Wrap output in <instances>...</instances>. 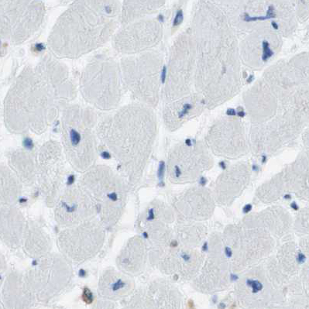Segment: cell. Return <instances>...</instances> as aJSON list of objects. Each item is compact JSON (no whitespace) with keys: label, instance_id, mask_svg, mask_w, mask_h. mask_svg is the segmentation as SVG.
<instances>
[{"label":"cell","instance_id":"cell-1","mask_svg":"<svg viewBox=\"0 0 309 309\" xmlns=\"http://www.w3.org/2000/svg\"><path fill=\"white\" fill-rule=\"evenodd\" d=\"M76 94L67 67L49 55L24 68L4 101V122L13 133H42Z\"/></svg>","mask_w":309,"mask_h":309},{"label":"cell","instance_id":"cell-2","mask_svg":"<svg viewBox=\"0 0 309 309\" xmlns=\"http://www.w3.org/2000/svg\"><path fill=\"white\" fill-rule=\"evenodd\" d=\"M119 1H75L57 19L48 46L57 57L76 58L109 41L121 22Z\"/></svg>","mask_w":309,"mask_h":309},{"label":"cell","instance_id":"cell-3","mask_svg":"<svg viewBox=\"0 0 309 309\" xmlns=\"http://www.w3.org/2000/svg\"><path fill=\"white\" fill-rule=\"evenodd\" d=\"M153 116L143 105L124 106L98 123L96 133L114 156L130 187L141 178L153 145Z\"/></svg>","mask_w":309,"mask_h":309},{"label":"cell","instance_id":"cell-4","mask_svg":"<svg viewBox=\"0 0 309 309\" xmlns=\"http://www.w3.org/2000/svg\"><path fill=\"white\" fill-rule=\"evenodd\" d=\"M96 116L88 107L68 105L62 115V144L65 158L72 168L85 173L96 160Z\"/></svg>","mask_w":309,"mask_h":309},{"label":"cell","instance_id":"cell-5","mask_svg":"<svg viewBox=\"0 0 309 309\" xmlns=\"http://www.w3.org/2000/svg\"><path fill=\"white\" fill-rule=\"evenodd\" d=\"M79 184L95 203L98 220L105 228L114 227L126 206L129 184L121 174L105 165H95L84 173Z\"/></svg>","mask_w":309,"mask_h":309},{"label":"cell","instance_id":"cell-6","mask_svg":"<svg viewBox=\"0 0 309 309\" xmlns=\"http://www.w3.org/2000/svg\"><path fill=\"white\" fill-rule=\"evenodd\" d=\"M120 68L110 56L93 57L81 74L80 88L85 99L101 110L116 109L121 99Z\"/></svg>","mask_w":309,"mask_h":309},{"label":"cell","instance_id":"cell-7","mask_svg":"<svg viewBox=\"0 0 309 309\" xmlns=\"http://www.w3.org/2000/svg\"><path fill=\"white\" fill-rule=\"evenodd\" d=\"M28 287L36 299L47 301L60 294L73 277L71 262L61 253H50L35 259L24 272Z\"/></svg>","mask_w":309,"mask_h":309},{"label":"cell","instance_id":"cell-8","mask_svg":"<svg viewBox=\"0 0 309 309\" xmlns=\"http://www.w3.org/2000/svg\"><path fill=\"white\" fill-rule=\"evenodd\" d=\"M44 14L41 1H0L1 37L17 44L27 41L41 26Z\"/></svg>","mask_w":309,"mask_h":309},{"label":"cell","instance_id":"cell-9","mask_svg":"<svg viewBox=\"0 0 309 309\" xmlns=\"http://www.w3.org/2000/svg\"><path fill=\"white\" fill-rule=\"evenodd\" d=\"M105 240V227L94 219L64 228L57 235L60 253L71 263H82L97 256Z\"/></svg>","mask_w":309,"mask_h":309},{"label":"cell","instance_id":"cell-10","mask_svg":"<svg viewBox=\"0 0 309 309\" xmlns=\"http://www.w3.org/2000/svg\"><path fill=\"white\" fill-rule=\"evenodd\" d=\"M151 53L133 54L122 59V79L136 100L154 104L158 88L159 65Z\"/></svg>","mask_w":309,"mask_h":309},{"label":"cell","instance_id":"cell-11","mask_svg":"<svg viewBox=\"0 0 309 309\" xmlns=\"http://www.w3.org/2000/svg\"><path fill=\"white\" fill-rule=\"evenodd\" d=\"M65 155L56 141H47L36 156L37 181L47 205L54 207L60 195L65 176Z\"/></svg>","mask_w":309,"mask_h":309},{"label":"cell","instance_id":"cell-12","mask_svg":"<svg viewBox=\"0 0 309 309\" xmlns=\"http://www.w3.org/2000/svg\"><path fill=\"white\" fill-rule=\"evenodd\" d=\"M95 203L79 184L65 188L54 205V219L64 228L95 219Z\"/></svg>","mask_w":309,"mask_h":309},{"label":"cell","instance_id":"cell-13","mask_svg":"<svg viewBox=\"0 0 309 309\" xmlns=\"http://www.w3.org/2000/svg\"><path fill=\"white\" fill-rule=\"evenodd\" d=\"M159 28L151 20H138L125 25L115 34L113 46L125 54H137L153 46L158 38Z\"/></svg>","mask_w":309,"mask_h":309},{"label":"cell","instance_id":"cell-14","mask_svg":"<svg viewBox=\"0 0 309 309\" xmlns=\"http://www.w3.org/2000/svg\"><path fill=\"white\" fill-rule=\"evenodd\" d=\"M146 262L147 244L140 235H134L128 239L116 259L118 270L132 277L144 272Z\"/></svg>","mask_w":309,"mask_h":309},{"label":"cell","instance_id":"cell-15","mask_svg":"<svg viewBox=\"0 0 309 309\" xmlns=\"http://www.w3.org/2000/svg\"><path fill=\"white\" fill-rule=\"evenodd\" d=\"M136 288L132 277L114 268H107L101 274L98 283V293L108 301L124 299L132 295Z\"/></svg>","mask_w":309,"mask_h":309},{"label":"cell","instance_id":"cell-16","mask_svg":"<svg viewBox=\"0 0 309 309\" xmlns=\"http://www.w3.org/2000/svg\"><path fill=\"white\" fill-rule=\"evenodd\" d=\"M34 296L28 287L24 273L12 271L5 278L2 288V301L6 309H27Z\"/></svg>","mask_w":309,"mask_h":309},{"label":"cell","instance_id":"cell-17","mask_svg":"<svg viewBox=\"0 0 309 309\" xmlns=\"http://www.w3.org/2000/svg\"><path fill=\"white\" fill-rule=\"evenodd\" d=\"M26 220L17 206L1 205L0 235L6 247L17 249L22 247Z\"/></svg>","mask_w":309,"mask_h":309},{"label":"cell","instance_id":"cell-18","mask_svg":"<svg viewBox=\"0 0 309 309\" xmlns=\"http://www.w3.org/2000/svg\"><path fill=\"white\" fill-rule=\"evenodd\" d=\"M22 247L28 256L35 259L51 253L52 241L50 235L38 223L26 220Z\"/></svg>","mask_w":309,"mask_h":309},{"label":"cell","instance_id":"cell-19","mask_svg":"<svg viewBox=\"0 0 309 309\" xmlns=\"http://www.w3.org/2000/svg\"><path fill=\"white\" fill-rule=\"evenodd\" d=\"M10 169L23 184L33 185L37 181V161L30 153L17 150L9 156Z\"/></svg>","mask_w":309,"mask_h":309},{"label":"cell","instance_id":"cell-20","mask_svg":"<svg viewBox=\"0 0 309 309\" xmlns=\"http://www.w3.org/2000/svg\"><path fill=\"white\" fill-rule=\"evenodd\" d=\"M23 184L7 166L0 168V202L1 205L16 206L22 193Z\"/></svg>","mask_w":309,"mask_h":309},{"label":"cell","instance_id":"cell-21","mask_svg":"<svg viewBox=\"0 0 309 309\" xmlns=\"http://www.w3.org/2000/svg\"><path fill=\"white\" fill-rule=\"evenodd\" d=\"M156 3L150 1H124L121 9V23L125 26L137 21L155 9Z\"/></svg>","mask_w":309,"mask_h":309},{"label":"cell","instance_id":"cell-22","mask_svg":"<svg viewBox=\"0 0 309 309\" xmlns=\"http://www.w3.org/2000/svg\"><path fill=\"white\" fill-rule=\"evenodd\" d=\"M182 20H183V13L181 11H179L174 19V25H178V24H180V23L182 22Z\"/></svg>","mask_w":309,"mask_h":309},{"label":"cell","instance_id":"cell-23","mask_svg":"<svg viewBox=\"0 0 309 309\" xmlns=\"http://www.w3.org/2000/svg\"><path fill=\"white\" fill-rule=\"evenodd\" d=\"M307 271H308V272H309V270ZM307 277H308V280H309V273H308V274H307Z\"/></svg>","mask_w":309,"mask_h":309}]
</instances>
